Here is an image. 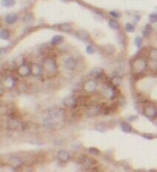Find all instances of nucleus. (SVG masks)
Instances as JSON below:
<instances>
[{"instance_id":"obj_18","label":"nucleus","mask_w":157,"mask_h":172,"mask_svg":"<svg viewBox=\"0 0 157 172\" xmlns=\"http://www.w3.org/2000/svg\"><path fill=\"white\" fill-rule=\"evenodd\" d=\"M64 40V37L62 36V35H56L54 37L51 39V43L53 45H57L61 44Z\"/></svg>"},{"instance_id":"obj_6","label":"nucleus","mask_w":157,"mask_h":172,"mask_svg":"<svg viewBox=\"0 0 157 172\" xmlns=\"http://www.w3.org/2000/svg\"><path fill=\"white\" fill-rule=\"evenodd\" d=\"M143 114L149 119L157 118V107L153 104H147L142 110Z\"/></svg>"},{"instance_id":"obj_33","label":"nucleus","mask_w":157,"mask_h":172,"mask_svg":"<svg viewBox=\"0 0 157 172\" xmlns=\"http://www.w3.org/2000/svg\"><path fill=\"white\" fill-rule=\"evenodd\" d=\"M138 119V117L136 115H132V116H130V117H128V120L129 122H134V121L137 120Z\"/></svg>"},{"instance_id":"obj_14","label":"nucleus","mask_w":157,"mask_h":172,"mask_svg":"<svg viewBox=\"0 0 157 172\" xmlns=\"http://www.w3.org/2000/svg\"><path fill=\"white\" fill-rule=\"evenodd\" d=\"M96 161H97V160H94V159H92V158L85 157V158H83L82 160V162L85 168H94V166H95Z\"/></svg>"},{"instance_id":"obj_10","label":"nucleus","mask_w":157,"mask_h":172,"mask_svg":"<svg viewBox=\"0 0 157 172\" xmlns=\"http://www.w3.org/2000/svg\"><path fill=\"white\" fill-rule=\"evenodd\" d=\"M64 65H65V68L68 71H74L77 66V63L73 57H68L64 61Z\"/></svg>"},{"instance_id":"obj_3","label":"nucleus","mask_w":157,"mask_h":172,"mask_svg":"<svg viewBox=\"0 0 157 172\" xmlns=\"http://www.w3.org/2000/svg\"><path fill=\"white\" fill-rule=\"evenodd\" d=\"M102 94L105 99L109 100H113L117 96V89L116 86L113 85L110 82L105 84L102 88Z\"/></svg>"},{"instance_id":"obj_21","label":"nucleus","mask_w":157,"mask_h":172,"mask_svg":"<svg viewBox=\"0 0 157 172\" xmlns=\"http://www.w3.org/2000/svg\"><path fill=\"white\" fill-rule=\"evenodd\" d=\"M110 82L112 85L117 87V86L121 85L122 82V78L119 76H114L111 78Z\"/></svg>"},{"instance_id":"obj_35","label":"nucleus","mask_w":157,"mask_h":172,"mask_svg":"<svg viewBox=\"0 0 157 172\" xmlns=\"http://www.w3.org/2000/svg\"><path fill=\"white\" fill-rule=\"evenodd\" d=\"M144 137L146 138V139H149V140H151L153 138V136L151 134H145L144 135Z\"/></svg>"},{"instance_id":"obj_1","label":"nucleus","mask_w":157,"mask_h":172,"mask_svg":"<svg viewBox=\"0 0 157 172\" xmlns=\"http://www.w3.org/2000/svg\"><path fill=\"white\" fill-rule=\"evenodd\" d=\"M43 73L48 77H54L58 74V65L57 61L53 57H46L42 61Z\"/></svg>"},{"instance_id":"obj_27","label":"nucleus","mask_w":157,"mask_h":172,"mask_svg":"<svg viewBox=\"0 0 157 172\" xmlns=\"http://www.w3.org/2000/svg\"><path fill=\"white\" fill-rule=\"evenodd\" d=\"M134 43H135L136 47L138 49L141 48L142 46V43H143V39H142V37L140 36H137L134 39Z\"/></svg>"},{"instance_id":"obj_9","label":"nucleus","mask_w":157,"mask_h":172,"mask_svg":"<svg viewBox=\"0 0 157 172\" xmlns=\"http://www.w3.org/2000/svg\"><path fill=\"white\" fill-rule=\"evenodd\" d=\"M57 158L59 162H67L70 160V154L68 151L61 149L58 151L57 154Z\"/></svg>"},{"instance_id":"obj_24","label":"nucleus","mask_w":157,"mask_h":172,"mask_svg":"<svg viewBox=\"0 0 157 172\" xmlns=\"http://www.w3.org/2000/svg\"><path fill=\"white\" fill-rule=\"evenodd\" d=\"M121 129L123 132H125V133H131L133 130L132 126L128 122H122Z\"/></svg>"},{"instance_id":"obj_30","label":"nucleus","mask_w":157,"mask_h":172,"mask_svg":"<svg viewBox=\"0 0 157 172\" xmlns=\"http://www.w3.org/2000/svg\"><path fill=\"white\" fill-rule=\"evenodd\" d=\"M89 152L92 155L98 156L100 154V151L98 149H97V148H91V149H89Z\"/></svg>"},{"instance_id":"obj_22","label":"nucleus","mask_w":157,"mask_h":172,"mask_svg":"<svg viewBox=\"0 0 157 172\" xmlns=\"http://www.w3.org/2000/svg\"><path fill=\"white\" fill-rule=\"evenodd\" d=\"M148 57L150 61L157 62V48H152L149 51Z\"/></svg>"},{"instance_id":"obj_8","label":"nucleus","mask_w":157,"mask_h":172,"mask_svg":"<svg viewBox=\"0 0 157 172\" xmlns=\"http://www.w3.org/2000/svg\"><path fill=\"white\" fill-rule=\"evenodd\" d=\"M17 74L21 77H28L31 75V68H30V65L24 63L23 65L18 66L17 68Z\"/></svg>"},{"instance_id":"obj_20","label":"nucleus","mask_w":157,"mask_h":172,"mask_svg":"<svg viewBox=\"0 0 157 172\" xmlns=\"http://www.w3.org/2000/svg\"><path fill=\"white\" fill-rule=\"evenodd\" d=\"M108 25L111 29L119 30L120 28V25L119 22L115 19H110L108 21Z\"/></svg>"},{"instance_id":"obj_5","label":"nucleus","mask_w":157,"mask_h":172,"mask_svg":"<svg viewBox=\"0 0 157 172\" xmlns=\"http://www.w3.org/2000/svg\"><path fill=\"white\" fill-rule=\"evenodd\" d=\"M16 83L17 81L14 76L5 75L2 78V86L5 90H12L15 87Z\"/></svg>"},{"instance_id":"obj_34","label":"nucleus","mask_w":157,"mask_h":172,"mask_svg":"<svg viewBox=\"0 0 157 172\" xmlns=\"http://www.w3.org/2000/svg\"><path fill=\"white\" fill-rule=\"evenodd\" d=\"M140 19H141L140 15H139V14H136V15H134V21L135 22V23H137V22L140 20Z\"/></svg>"},{"instance_id":"obj_11","label":"nucleus","mask_w":157,"mask_h":172,"mask_svg":"<svg viewBox=\"0 0 157 172\" xmlns=\"http://www.w3.org/2000/svg\"><path fill=\"white\" fill-rule=\"evenodd\" d=\"M30 68H31V75L34 77H38L43 74L42 66L37 63H32L30 65Z\"/></svg>"},{"instance_id":"obj_7","label":"nucleus","mask_w":157,"mask_h":172,"mask_svg":"<svg viewBox=\"0 0 157 172\" xmlns=\"http://www.w3.org/2000/svg\"><path fill=\"white\" fill-rule=\"evenodd\" d=\"M98 88V82L95 79H90L83 84V90L88 94H93Z\"/></svg>"},{"instance_id":"obj_12","label":"nucleus","mask_w":157,"mask_h":172,"mask_svg":"<svg viewBox=\"0 0 157 172\" xmlns=\"http://www.w3.org/2000/svg\"><path fill=\"white\" fill-rule=\"evenodd\" d=\"M18 20V15L15 13H11L8 14L5 18V22L8 25H14Z\"/></svg>"},{"instance_id":"obj_15","label":"nucleus","mask_w":157,"mask_h":172,"mask_svg":"<svg viewBox=\"0 0 157 172\" xmlns=\"http://www.w3.org/2000/svg\"><path fill=\"white\" fill-rule=\"evenodd\" d=\"M90 74L92 77L95 78V79H100L104 75V70L100 68H95L91 70Z\"/></svg>"},{"instance_id":"obj_31","label":"nucleus","mask_w":157,"mask_h":172,"mask_svg":"<svg viewBox=\"0 0 157 172\" xmlns=\"http://www.w3.org/2000/svg\"><path fill=\"white\" fill-rule=\"evenodd\" d=\"M95 51L94 50V48L93 47L92 45H88L86 47V52H87L88 54H93Z\"/></svg>"},{"instance_id":"obj_28","label":"nucleus","mask_w":157,"mask_h":172,"mask_svg":"<svg viewBox=\"0 0 157 172\" xmlns=\"http://www.w3.org/2000/svg\"><path fill=\"white\" fill-rule=\"evenodd\" d=\"M125 29L128 33H134L135 31V27L131 23H126L125 25Z\"/></svg>"},{"instance_id":"obj_23","label":"nucleus","mask_w":157,"mask_h":172,"mask_svg":"<svg viewBox=\"0 0 157 172\" xmlns=\"http://www.w3.org/2000/svg\"><path fill=\"white\" fill-rule=\"evenodd\" d=\"M72 29H73V28L70 25V24L69 23H63L59 25V30H61L63 32H70L72 31Z\"/></svg>"},{"instance_id":"obj_2","label":"nucleus","mask_w":157,"mask_h":172,"mask_svg":"<svg viewBox=\"0 0 157 172\" xmlns=\"http://www.w3.org/2000/svg\"><path fill=\"white\" fill-rule=\"evenodd\" d=\"M148 67V63L143 57H138L131 63V70L134 75L139 76L145 72Z\"/></svg>"},{"instance_id":"obj_26","label":"nucleus","mask_w":157,"mask_h":172,"mask_svg":"<svg viewBox=\"0 0 157 172\" xmlns=\"http://www.w3.org/2000/svg\"><path fill=\"white\" fill-rule=\"evenodd\" d=\"M15 5V0H2V5L5 8H11Z\"/></svg>"},{"instance_id":"obj_13","label":"nucleus","mask_w":157,"mask_h":172,"mask_svg":"<svg viewBox=\"0 0 157 172\" xmlns=\"http://www.w3.org/2000/svg\"><path fill=\"white\" fill-rule=\"evenodd\" d=\"M8 127L9 129L13 131L15 130H19L20 129V127L21 126L20 122H19L17 119L13 118L10 119L8 121Z\"/></svg>"},{"instance_id":"obj_16","label":"nucleus","mask_w":157,"mask_h":172,"mask_svg":"<svg viewBox=\"0 0 157 172\" xmlns=\"http://www.w3.org/2000/svg\"><path fill=\"white\" fill-rule=\"evenodd\" d=\"M76 36L82 41H88L90 39V35L89 33L87 32L86 31H83V30H81V31H78L76 32Z\"/></svg>"},{"instance_id":"obj_29","label":"nucleus","mask_w":157,"mask_h":172,"mask_svg":"<svg viewBox=\"0 0 157 172\" xmlns=\"http://www.w3.org/2000/svg\"><path fill=\"white\" fill-rule=\"evenodd\" d=\"M149 21L150 23H156L157 22V13H153L149 16Z\"/></svg>"},{"instance_id":"obj_4","label":"nucleus","mask_w":157,"mask_h":172,"mask_svg":"<svg viewBox=\"0 0 157 172\" xmlns=\"http://www.w3.org/2000/svg\"><path fill=\"white\" fill-rule=\"evenodd\" d=\"M105 106L100 104H92L90 105L86 110V114L88 117H97L100 114H104Z\"/></svg>"},{"instance_id":"obj_32","label":"nucleus","mask_w":157,"mask_h":172,"mask_svg":"<svg viewBox=\"0 0 157 172\" xmlns=\"http://www.w3.org/2000/svg\"><path fill=\"white\" fill-rule=\"evenodd\" d=\"M110 14L113 17H114V18H119V17H120V14L117 11H111V12H110Z\"/></svg>"},{"instance_id":"obj_17","label":"nucleus","mask_w":157,"mask_h":172,"mask_svg":"<svg viewBox=\"0 0 157 172\" xmlns=\"http://www.w3.org/2000/svg\"><path fill=\"white\" fill-rule=\"evenodd\" d=\"M9 162L11 163V165L12 166L14 167H18L20 165H22V160L20 157H17V156H13L9 160Z\"/></svg>"},{"instance_id":"obj_19","label":"nucleus","mask_w":157,"mask_h":172,"mask_svg":"<svg viewBox=\"0 0 157 172\" xmlns=\"http://www.w3.org/2000/svg\"><path fill=\"white\" fill-rule=\"evenodd\" d=\"M152 31H153V27L150 24H147L145 25V28H144L143 31H142V34H143V37L147 38L149 37L150 34H151Z\"/></svg>"},{"instance_id":"obj_25","label":"nucleus","mask_w":157,"mask_h":172,"mask_svg":"<svg viewBox=\"0 0 157 172\" xmlns=\"http://www.w3.org/2000/svg\"><path fill=\"white\" fill-rule=\"evenodd\" d=\"M10 36H11V33L8 30L5 29V28L1 30V32H0V37H1L2 39H4V40H5V39H8L9 38H10Z\"/></svg>"}]
</instances>
